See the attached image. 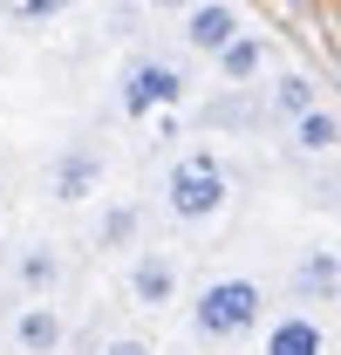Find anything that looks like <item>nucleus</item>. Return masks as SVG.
I'll list each match as a JSON object with an SVG mask.
<instances>
[{
  "label": "nucleus",
  "instance_id": "f257e3e1",
  "mask_svg": "<svg viewBox=\"0 0 341 355\" xmlns=\"http://www.w3.org/2000/svg\"><path fill=\"white\" fill-rule=\"evenodd\" d=\"M266 328V287L253 273H218L191 294V342L198 349H232Z\"/></svg>",
  "mask_w": 341,
  "mask_h": 355
},
{
  "label": "nucleus",
  "instance_id": "f03ea898",
  "mask_svg": "<svg viewBox=\"0 0 341 355\" xmlns=\"http://www.w3.org/2000/svg\"><path fill=\"white\" fill-rule=\"evenodd\" d=\"M232 205V171H225V157L218 150H177L164 171V212L177 225H212L218 212Z\"/></svg>",
  "mask_w": 341,
  "mask_h": 355
},
{
  "label": "nucleus",
  "instance_id": "7ed1b4c3",
  "mask_svg": "<svg viewBox=\"0 0 341 355\" xmlns=\"http://www.w3.org/2000/svg\"><path fill=\"white\" fill-rule=\"evenodd\" d=\"M191 96V76L170 62V55H130L123 76H116V116L143 123V116H164Z\"/></svg>",
  "mask_w": 341,
  "mask_h": 355
},
{
  "label": "nucleus",
  "instance_id": "20e7f679",
  "mask_svg": "<svg viewBox=\"0 0 341 355\" xmlns=\"http://www.w3.org/2000/svg\"><path fill=\"white\" fill-rule=\"evenodd\" d=\"M123 294H130V308L164 314L170 301H184V260L170 246H137L123 266Z\"/></svg>",
  "mask_w": 341,
  "mask_h": 355
},
{
  "label": "nucleus",
  "instance_id": "39448f33",
  "mask_svg": "<svg viewBox=\"0 0 341 355\" xmlns=\"http://www.w3.org/2000/svg\"><path fill=\"white\" fill-rule=\"evenodd\" d=\"M103 184H110V157L96 144H62L48 157V198L55 205H89Z\"/></svg>",
  "mask_w": 341,
  "mask_h": 355
},
{
  "label": "nucleus",
  "instance_id": "423d86ee",
  "mask_svg": "<svg viewBox=\"0 0 341 355\" xmlns=\"http://www.w3.org/2000/svg\"><path fill=\"white\" fill-rule=\"evenodd\" d=\"M239 28H246V7H239V0H191V7L177 14L184 48H191V55H205V62H212L218 48L239 35Z\"/></svg>",
  "mask_w": 341,
  "mask_h": 355
},
{
  "label": "nucleus",
  "instance_id": "0eeeda50",
  "mask_svg": "<svg viewBox=\"0 0 341 355\" xmlns=\"http://www.w3.org/2000/svg\"><path fill=\"white\" fill-rule=\"evenodd\" d=\"M273 62H280L273 35H259V28H239V35H232V42H225V48L212 55V76H218L225 89H253L259 76L273 69Z\"/></svg>",
  "mask_w": 341,
  "mask_h": 355
},
{
  "label": "nucleus",
  "instance_id": "6e6552de",
  "mask_svg": "<svg viewBox=\"0 0 341 355\" xmlns=\"http://www.w3.org/2000/svg\"><path fill=\"white\" fill-rule=\"evenodd\" d=\"M62 342H69L62 308H55L48 294H28L21 314H14V349H21V355H62Z\"/></svg>",
  "mask_w": 341,
  "mask_h": 355
},
{
  "label": "nucleus",
  "instance_id": "1a4fd4ad",
  "mask_svg": "<svg viewBox=\"0 0 341 355\" xmlns=\"http://www.w3.org/2000/svg\"><path fill=\"white\" fill-rule=\"evenodd\" d=\"M287 287H294V301H314V308L341 301V246H300Z\"/></svg>",
  "mask_w": 341,
  "mask_h": 355
},
{
  "label": "nucleus",
  "instance_id": "9d476101",
  "mask_svg": "<svg viewBox=\"0 0 341 355\" xmlns=\"http://www.w3.org/2000/svg\"><path fill=\"white\" fill-rule=\"evenodd\" d=\"M266 355H328V328L307 308H287L266 321Z\"/></svg>",
  "mask_w": 341,
  "mask_h": 355
},
{
  "label": "nucleus",
  "instance_id": "9b49d317",
  "mask_svg": "<svg viewBox=\"0 0 341 355\" xmlns=\"http://www.w3.org/2000/svg\"><path fill=\"white\" fill-rule=\"evenodd\" d=\"M287 150L294 157H335L341 150V110H328V103L300 110L294 123H287Z\"/></svg>",
  "mask_w": 341,
  "mask_h": 355
},
{
  "label": "nucleus",
  "instance_id": "f8f14e48",
  "mask_svg": "<svg viewBox=\"0 0 341 355\" xmlns=\"http://www.w3.org/2000/svg\"><path fill=\"white\" fill-rule=\"evenodd\" d=\"M321 103V83L307 76V69H280L273 83H266V116L273 123H294L300 110H314Z\"/></svg>",
  "mask_w": 341,
  "mask_h": 355
},
{
  "label": "nucleus",
  "instance_id": "ddd939ff",
  "mask_svg": "<svg viewBox=\"0 0 341 355\" xmlns=\"http://www.w3.org/2000/svg\"><path fill=\"white\" fill-rule=\"evenodd\" d=\"M103 253H130L137 239H143V205L137 198H110L103 212H96V232H89Z\"/></svg>",
  "mask_w": 341,
  "mask_h": 355
},
{
  "label": "nucleus",
  "instance_id": "4468645a",
  "mask_svg": "<svg viewBox=\"0 0 341 355\" xmlns=\"http://www.w3.org/2000/svg\"><path fill=\"white\" fill-rule=\"evenodd\" d=\"M7 273H14V287H21V294H55V287H62V253H55L48 239L14 246V266H7Z\"/></svg>",
  "mask_w": 341,
  "mask_h": 355
},
{
  "label": "nucleus",
  "instance_id": "2eb2a0df",
  "mask_svg": "<svg viewBox=\"0 0 341 355\" xmlns=\"http://www.w3.org/2000/svg\"><path fill=\"white\" fill-rule=\"evenodd\" d=\"M76 0H0V14L7 21H21V28H48V21H62Z\"/></svg>",
  "mask_w": 341,
  "mask_h": 355
},
{
  "label": "nucleus",
  "instance_id": "dca6fc26",
  "mask_svg": "<svg viewBox=\"0 0 341 355\" xmlns=\"http://www.w3.org/2000/svg\"><path fill=\"white\" fill-rule=\"evenodd\" d=\"M103 355H157V349H150L143 335H110V342H103Z\"/></svg>",
  "mask_w": 341,
  "mask_h": 355
},
{
  "label": "nucleus",
  "instance_id": "f3484780",
  "mask_svg": "<svg viewBox=\"0 0 341 355\" xmlns=\"http://www.w3.org/2000/svg\"><path fill=\"white\" fill-rule=\"evenodd\" d=\"M150 7H157V14H184L191 0H150Z\"/></svg>",
  "mask_w": 341,
  "mask_h": 355
},
{
  "label": "nucleus",
  "instance_id": "a211bd4d",
  "mask_svg": "<svg viewBox=\"0 0 341 355\" xmlns=\"http://www.w3.org/2000/svg\"><path fill=\"white\" fill-rule=\"evenodd\" d=\"M7 266H14V246H7V232H0V273H7Z\"/></svg>",
  "mask_w": 341,
  "mask_h": 355
}]
</instances>
